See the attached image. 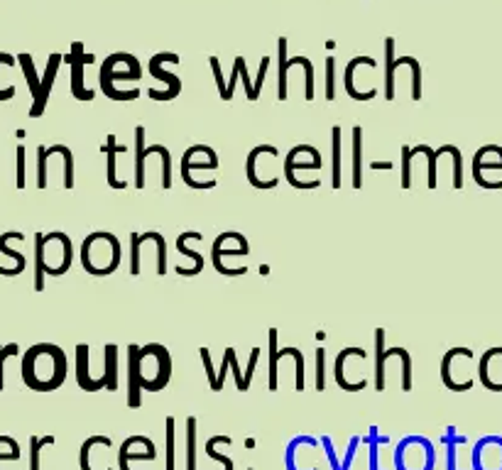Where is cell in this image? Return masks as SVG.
Returning <instances> with one entry per match:
<instances>
[{"mask_svg":"<svg viewBox=\"0 0 502 470\" xmlns=\"http://www.w3.org/2000/svg\"><path fill=\"white\" fill-rule=\"evenodd\" d=\"M47 159L49 152L44 145L37 147V189H47Z\"/></svg>","mask_w":502,"mask_h":470,"instance_id":"e575fe53","label":"cell"},{"mask_svg":"<svg viewBox=\"0 0 502 470\" xmlns=\"http://www.w3.org/2000/svg\"><path fill=\"white\" fill-rule=\"evenodd\" d=\"M22 380L30 389L52 392L66 380V355L54 343H37L22 355Z\"/></svg>","mask_w":502,"mask_h":470,"instance_id":"6da1fadb","label":"cell"},{"mask_svg":"<svg viewBox=\"0 0 502 470\" xmlns=\"http://www.w3.org/2000/svg\"><path fill=\"white\" fill-rule=\"evenodd\" d=\"M13 238L25 240V235L18 233V231H8V233L0 235V252H3V255H8V257H13V260H15V267H13V269L0 267V274H3V277H15V274H20L22 269L27 267V260H25V257H22L20 252H15V250H10V248H8V243H10V240H13Z\"/></svg>","mask_w":502,"mask_h":470,"instance_id":"ac0fdd59","label":"cell"},{"mask_svg":"<svg viewBox=\"0 0 502 470\" xmlns=\"http://www.w3.org/2000/svg\"><path fill=\"white\" fill-rule=\"evenodd\" d=\"M106 389L108 392H116L118 389V346L116 343H108L106 346Z\"/></svg>","mask_w":502,"mask_h":470,"instance_id":"cb8c5ba5","label":"cell"},{"mask_svg":"<svg viewBox=\"0 0 502 470\" xmlns=\"http://www.w3.org/2000/svg\"><path fill=\"white\" fill-rule=\"evenodd\" d=\"M209 64H211V71H214V81H216V86H219L221 101H228V84H226V79H224L221 59H219V56H209Z\"/></svg>","mask_w":502,"mask_h":470,"instance_id":"836d02e7","label":"cell"},{"mask_svg":"<svg viewBox=\"0 0 502 470\" xmlns=\"http://www.w3.org/2000/svg\"><path fill=\"white\" fill-rule=\"evenodd\" d=\"M186 470H196V416L186 419Z\"/></svg>","mask_w":502,"mask_h":470,"instance_id":"83f0119b","label":"cell"},{"mask_svg":"<svg viewBox=\"0 0 502 470\" xmlns=\"http://www.w3.org/2000/svg\"><path fill=\"white\" fill-rule=\"evenodd\" d=\"M20 451H10V454H0V461H18Z\"/></svg>","mask_w":502,"mask_h":470,"instance_id":"f907efd6","label":"cell"},{"mask_svg":"<svg viewBox=\"0 0 502 470\" xmlns=\"http://www.w3.org/2000/svg\"><path fill=\"white\" fill-rule=\"evenodd\" d=\"M326 101H336V59H326Z\"/></svg>","mask_w":502,"mask_h":470,"instance_id":"ab89813d","label":"cell"},{"mask_svg":"<svg viewBox=\"0 0 502 470\" xmlns=\"http://www.w3.org/2000/svg\"><path fill=\"white\" fill-rule=\"evenodd\" d=\"M18 64L22 66V71H25V79H27V86H30L32 99H37V94H39V81H42V79H37L35 59H32V56L27 54V51H22V54L18 56Z\"/></svg>","mask_w":502,"mask_h":470,"instance_id":"4316f807","label":"cell"},{"mask_svg":"<svg viewBox=\"0 0 502 470\" xmlns=\"http://www.w3.org/2000/svg\"><path fill=\"white\" fill-rule=\"evenodd\" d=\"M233 348H226V353H224V363H221V372H219V377H216V387H214V392H221L226 385V375H228V368H231V358H233Z\"/></svg>","mask_w":502,"mask_h":470,"instance_id":"60d3db41","label":"cell"},{"mask_svg":"<svg viewBox=\"0 0 502 470\" xmlns=\"http://www.w3.org/2000/svg\"><path fill=\"white\" fill-rule=\"evenodd\" d=\"M76 382L81 389H86V392H99V389L106 387L104 380H94L89 372V346L86 343H81V346H76Z\"/></svg>","mask_w":502,"mask_h":470,"instance_id":"5bb4252c","label":"cell"},{"mask_svg":"<svg viewBox=\"0 0 502 470\" xmlns=\"http://www.w3.org/2000/svg\"><path fill=\"white\" fill-rule=\"evenodd\" d=\"M370 169H392V162H370Z\"/></svg>","mask_w":502,"mask_h":470,"instance_id":"816d5d0a","label":"cell"},{"mask_svg":"<svg viewBox=\"0 0 502 470\" xmlns=\"http://www.w3.org/2000/svg\"><path fill=\"white\" fill-rule=\"evenodd\" d=\"M61 61H64V56L61 54H49V61H47V69H44V76L42 81H39V94L37 99L32 101V108H30V118H39L44 113V108H47V101H49V94H52V86H54V79H56V71H59Z\"/></svg>","mask_w":502,"mask_h":470,"instance_id":"30bf717a","label":"cell"},{"mask_svg":"<svg viewBox=\"0 0 502 470\" xmlns=\"http://www.w3.org/2000/svg\"><path fill=\"white\" fill-rule=\"evenodd\" d=\"M94 59H96L94 54H86V51H84V42H74L71 51L64 56V61L71 66V94L76 101H91L96 94L94 89H86V86H84V66L91 64Z\"/></svg>","mask_w":502,"mask_h":470,"instance_id":"8992f818","label":"cell"},{"mask_svg":"<svg viewBox=\"0 0 502 470\" xmlns=\"http://www.w3.org/2000/svg\"><path fill=\"white\" fill-rule=\"evenodd\" d=\"M238 79H241V74H238V66L233 64V71H231V79H228V101L233 99V91H236V84Z\"/></svg>","mask_w":502,"mask_h":470,"instance_id":"681fc988","label":"cell"},{"mask_svg":"<svg viewBox=\"0 0 502 470\" xmlns=\"http://www.w3.org/2000/svg\"><path fill=\"white\" fill-rule=\"evenodd\" d=\"M145 125H138L135 128V189H145Z\"/></svg>","mask_w":502,"mask_h":470,"instance_id":"7402d4cb","label":"cell"},{"mask_svg":"<svg viewBox=\"0 0 502 470\" xmlns=\"http://www.w3.org/2000/svg\"><path fill=\"white\" fill-rule=\"evenodd\" d=\"M478 377H481L483 387L502 392V348H490L483 353L481 363H478Z\"/></svg>","mask_w":502,"mask_h":470,"instance_id":"9c48e42d","label":"cell"},{"mask_svg":"<svg viewBox=\"0 0 502 470\" xmlns=\"http://www.w3.org/2000/svg\"><path fill=\"white\" fill-rule=\"evenodd\" d=\"M321 444L326 446V456H328V461H331V470H341V466H338V458H336V454H333V444H331V439H328V436H323V439H321Z\"/></svg>","mask_w":502,"mask_h":470,"instance_id":"7dc6e473","label":"cell"},{"mask_svg":"<svg viewBox=\"0 0 502 470\" xmlns=\"http://www.w3.org/2000/svg\"><path fill=\"white\" fill-rule=\"evenodd\" d=\"M313 387L316 389L326 387V351L323 348L316 351V380H313Z\"/></svg>","mask_w":502,"mask_h":470,"instance_id":"f35d334b","label":"cell"},{"mask_svg":"<svg viewBox=\"0 0 502 470\" xmlns=\"http://www.w3.org/2000/svg\"><path fill=\"white\" fill-rule=\"evenodd\" d=\"M20 348L18 343H10V346H0V389H3V363L10 358V355H18Z\"/></svg>","mask_w":502,"mask_h":470,"instance_id":"ee69618b","label":"cell"},{"mask_svg":"<svg viewBox=\"0 0 502 470\" xmlns=\"http://www.w3.org/2000/svg\"><path fill=\"white\" fill-rule=\"evenodd\" d=\"M414 147L409 150V145H402V189L412 186V159H414Z\"/></svg>","mask_w":502,"mask_h":470,"instance_id":"d6a6232c","label":"cell"},{"mask_svg":"<svg viewBox=\"0 0 502 470\" xmlns=\"http://www.w3.org/2000/svg\"><path fill=\"white\" fill-rule=\"evenodd\" d=\"M399 360H402V389L409 392V389H412V355H409L407 348H402Z\"/></svg>","mask_w":502,"mask_h":470,"instance_id":"8d00e7d4","label":"cell"},{"mask_svg":"<svg viewBox=\"0 0 502 470\" xmlns=\"http://www.w3.org/2000/svg\"><path fill=\"white\" fill-rule=\"evenodd\" d=\"M358 444H361V436H353L351 446H348V454H346V461H343V466H341V470H348V468H351V461H353V456H356Z\"/></svg>","mask_w":502,"mask_h":470,"instance_id":"c3c4849f","label":"cell"},{"mask_svg":"<svg viewBox=\"0 0 502 470\" xmlns=\"http://www.w3.org/2000/svg\"><path fill=\"white\" fill-rule=\"evenodd\" d=\"M0 64L5 66H15L18 64V59L15 56H10L8 51H0ZM15 96V86H8V89H0V101H10Z\"/></svg>","mask_w":502,"mask_h":470,"instance_id":"b9f144b4","label":"cell"},{"mask_svg":"<svg viewBox=\"0 0 502 470\" xmlns=\"http://www.w3.org/2000/svg\"><path fill=\"white\" fill-rule=\"evenodd\" d=\"M368 61H373V56H356V59H351V64L346 66V74H343V84H346V91L348 96H351L353 101H370L378 96V89H370V91H358L356 89V69L368 64Z\"/></svg>","mask_w":502,"mask_h":470,"instance_id":"9a60e30c","label":"cell"},{"mask_svg":"<svg viewBox=\"0 0 502 470\" xmlns=\"http://www.w3.org/2000/svg\"><path fill=\"white\" fill-rule=\"evenodd\" d=\"M104 152H106V157H108V186L111 189H125L128 186V181H123V179H118L116 176V154H123V152H128V147L125 145H116V135H108V140H106V145H104Z\"/></svg>","mask_w":502,"mask_h":470,"instance_id":"d6986e66","label":"cell"},{"mask_svg":"<svg viewBox=\"0 0 502 470\" xmlns=\"http://www.w3.org/2000/svg\"><path fill=\"white\" fill-rule=\"evenodd\" d=\"M138 375L145 392H159L172 377V355L162 343H150L138 353Z\"/></svg>","mask_w":502,"mask_h":470,"instance_id":"277c9868","label":"cell"},{"mask_svg":"<svg viewBox=\"0 0 502 470\" xmlns=\"http://www.w3.org/2000/svg\"><path fill=\"white\" fill-rule=\"evenodd\" d=\"M421 154H426V162H429V176H426V184H429V189H436V162H438V152L431 150L429 145H421Z\"/></svg>","mask_w":502,"mask_h":470,"instance_id":"74e56055","label":"cell"},{"mask_svg":"<svg viewBox=\"0 0 502 470\" xmlns=\"http://www.w3.org/2000/svg\"><path fill=\"white\" fill-rule=\"evenodd\" d=\"M167 470H174V416H167Z\"/></svg>","mask_w":502,"mask_h":470,"instance_id":"7bdbcfd3","label":"cell"},{"mask_svg":"<svg viewBox=\"0 0 502 470\" xmlns=\"http://www.w3.org/2000/svg\"><path fill=\"white\" fill-rule=\"evenodd\" d=\"M123 250L113 233L99 231L84 238L81 243V265L94 277H108L121 267Z\"/></svg>","mask_w":502,"mask_h":470,"instance_id":"3957f363","label":"cell"},{"mask_svg":"<svg viewBox=\"0 0 502 470\" xmlns=\"http://www.w3.org/2000/svg\"><path fill=\"white\" fill-rule=\"evenodd\" d=\"M196 231H186V233H181L179 235V238H176V250H179L181 252V255H184V257H189V260H194V265H196V274H201V269H204V265H206V260H204V255H201V252H196V250H191L189 248V245H186V243H189V240L191 238H196Z\"/></svg>","mask_w":502,"mask_h":470,"instance_id":"d4e9b609","label":"cell"},{"mask_svg":"<svg viewBox=\"0 0 502 470\" xmlns=\"http://www.w3.org/2000/svg\"><path fill=\"white\" fill-rule=\"evenodd\" d=\"M395 74H397V59H395V39H385V99L395 101Z\"/></svg>","mask_w":502,"mask_h":470,"instance_id":"44dd1931","label":"cell"},{"mask_svg":"<svg viewBox=\"0 0 502 470\" xmlns=\"http://www.w3.org/2000/svg\"><path fill=\"white\" fill-rule=\"evenodd\" d=\"M390 358H399V346H385V331H375V389H385V365Z\"/></svg>","mask_w":502,"mask_h":470,"instance_id":"7c38bea8","label":"cell"},{"mask_svg":"<svg viewBox=\"0 0 502 470\" xmlns=\"http://www.w3.org/2000/svg\"><path fill=\"white\" fill-rule=\"evenodd\" d=\"M201 152H204V145H194L184 152V157H181V179H184V184L189 189L194 186V171L219 169V154H216V150H211L206 157L199 159Z\"/></svg>","mask_w":502,"mask_h":470,"instance_id":"ba28073f","label":"cell"},{"mask_svg":"<svg viewBox=\"0 0 502 470\" xmlns=\"http://www.w3.org/2000/svg\"><path fill=\"white\" fill-rule=\"evenodd\" d=\"M157 238V231H150V233H133L130 235V274L138 277L140 274V267H142V255H140V248L145 243H155Z\"/></svg>","mask_w":502,"mask_h":470,"instance_id":"603a6c76","label":"cell"},{"mask_svg":"<svg viewBox=\"0 0 502 470\" xmlns=\"http://www.w3.org/2000/svg\"><path fill=\"white\" fill-rule=\"evenodd\" d=\"M179 54L176 51H159V54H155L150 59V74L155 79H159L167 89L164 91H157V89H150L147 91V96H150L152 101H174L176 96L181 94V79L179 76H174V74H169V71H164V64H179Z\"/></svg>","mask_w":502,"mask_h":470,"instance_id":"5b68a950","label":"cell"},{"mask_svg":"<svg viewBox=\"0 0 502 470\" xmlns=\"http://www.w3.org/2000/svg\"><path fill=\"white\" fill-rule=\"evenodd\" d=\"M299 157H301L299 145L292 147L287 157H284V179H287L289 184H294V169H321V154L309 157V159H299Z\"/></svg>","mask_w":502,"mask_h":470,"instance_id":"e0dca14e","label":"cell"},{"mask_svg":"<svg viewBox=\"0 0 502 470\" xmlns=\"http://www.w3.org/2000/svg\"><path fill=\"white\" fill-rule=\"evenodd\" d=\"M351 184L353 189L363 186V128L356 125L351 133Z\"/></svg>","mask_w":502,"mask_h":470,"instance_id":"2e32d148","label":"cell"},{"mask_svg":"<svg viewBox=\"0 0 502 470\" xmlns=\"http://www.w3.org/2000/svg\"><path fill=\"white\" fill-rule=\"evenodd\" d=\"M54 436H32L30 439V470H39V451L44 446H52L54 444Z\"/></svg>","mask_w":502,"mask_h":470,"instance_id":"1f68e13d","label":"cell"},{"mask_svg":"<svg viewBox=\"0 0 502 470\" xmlns=\"http://www.w3.org/2000/svg\"><path fill=\"white\" fill-rule=\"evenodd\" d=\"M142 76V66L138 61V56L128 54V51H116L101 64V91L108 96L111 101H135L140 96V89H128L121 91L118 89V81H138Z\"/></svg>","mask_w":502,"mask_h":470,"instance_id":"7a4b0ae2","label":"cell"},{"mask_svg":"<svg viewBox=\"0 0 502 470\" xmlns=\"http://www.w3.org/2000/svg\"><path fill=\"white\" fill-rule=\"evenodd\" d=\"M25 145H18V189H25Z\"/></svg>","mask_w":502,"mask_h":470,"instance_id":"f6af8a7d","label":"cell"},{"mask_svg":"<svg viewBox=\"0 0 502 470\" xmlns=\"http://www.w3.org/2000/svg\"><path fill=\"white\" fill-rule=\"evenodd\" d=\"M138 353L140 346L130 343L128 346V406L130 409H138L142 404V385L138 375Z\"/></svg>","mask_w":502,"mask_h":470,"instance_id":"4fadbf2b","label":"cell"},{"mask_svg":"<svg viewBox=\"0 0 502 470\" xmlns=\"http://www.w3.org/2000/svg\"><path fill=\"white\" fill-rule=\"evenodd\" d=\"M248 470H253V468H248Z\"/></svg>","mask_w":502,"mask_h":470,"instance_id":"f5cc1de1","label":"cell"},{"mask_svg":"<svg viewBox=\"0 0 502 470\" xmlns=\"http://www.w3.org/2000/svg\"><path fill=\"white\" fill-rule=\"evenodd\" d=\"M49 154H59L64 159V186L66 189H74V154L66 145H52L47 147Z\"/></svg>","mask_w":502,"mask_h":470,"instance_id":"f1b7e54d","label":"cell"},{"mask_svg":"<svg viewBox=\"0 0 502 470\" xmlns=\"http://www.w3.org/2000/svg\"><path fill=\"white\" fill-rule=\"evenodd\" d=\"M267 338H270V389L272 392H275L277 389V363H279V358H282V355H279V351H277V329H270L267 331Z\"/></svg>","mask_w":502,"mask_h":470,"instance_id":"f546056e","label":"cell"},{"mask_svg":"<svg viewBox=\"0 0 502 470\" xmlns=\"http://www.w3.org/2000/svg\"><path fill=\"white\" fill-rule=\"evenodd\" d=\"M44 277H47V269H44V235H35V291L44 289Z\"/></svg>","mask_w":502,"mask_h":470,"instance_id":"484cf974","label":"cell"},{"mask_svg":"<svg viewBox=\"0 0 502 470\" xmlns=\"http://www.w3.org/2000/svg\"><path fill=\"white\" fill-rule=\"evenodd\" d=\"M233 64L238 66V74H241V81L245 86V99H248V101H258L260 94L255 91V84H253V79H250V74H248V66H245V56H236V61H233Z\"/></svg>","mask_w":502,"mask_h":470,"instance_id":"4dcf8cb0","label":"cell"},{"mask_svg":"<svg viewBox=\"0 0 502 470\" xmlns=\"http://www.w3.org/2000/svg\"><path fill=\"white\" fill-rule=\"evenodd\" d=\"M451 152V162H453V186L461 189L463 186V157H461V150L453 145H448Z\"/></svg>","mask_w":502,"mask_h":470,"instance_id":"d590c367","label":"cell"},{"mask_svg":"<svg viewBox=\"0 0 502 470\" xmlns=\"http://www.w3.org/2000/svg\"><path fill=\"white\" fill-rule=\"evenodd\" d=\"M201 360H204V368H206V372H209V385H211V389H214V385H216V375H214V365H211V353H209V348H201Z\"/></svg>","mask_w":502,"mask_h":470,"instance_id":"bcb514c9","label":"cell"},{"mask_svg":"<svg viewBox=\"0 0 502 470\" xmlns=\"http://www.w3.org/2000/svg\"><path fill=\"white\" fill-rule=\"evenodd\" d=\"M277 76H279V86H277V101H287L289 89H287V71L292 66H304L309 56H287V37H279L277 42Z\"/></svg>","mask_w":502,"mask_h":470,"instance_id":"8fae6325","label":"cell"},{"mask_svg":"<svg viewBox=\"0 0 502 470\" xmlns=\"http://www.w3.org/2000/svg\"><path fill=\"white\" fill-rule=\"evenodd\" d=\"M248 252H250V245H248V240H245V235L228 231V233H221L219 238L214 240V245H211V262H214L216 272H221V269H224V257H245Z\"/></svg>","mask_w":502,"mask_h":470,"instance_id":"52a82bcc","label":"cell"},{"mask_svg":"<svg viewBox=\"0 0 502 470\" xmlns=\"http://www.w3.org/2000/svg\"><path fill=\"white\" fill-rule=\"evenodd\" d=\"M341 142H343V130L341 125L331 128V186L341 189Z\"/></svg>","mask_w":502,"mask_h":470,"instance_id":"ffe728a7","label":"cell"}]
</instances>
